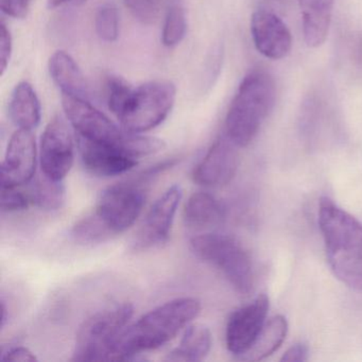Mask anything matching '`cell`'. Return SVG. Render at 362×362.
I'll return each instance as SVG.
<instances>
[{"instance_id": "cell-1", "label": "cell", "mask_w": 362, "mask_h": 362, "mask_svg": "<svg viewBox=\"0 0 362 362\" xmlns=\"http://www.w3.org/2000/svg\"><path fill=\"white\" fill-rule=\"evenodd\" d=\"M201 311L194 298H179L152 309L127 326L112 349L110 360H130L144 351L158 349L187 327Z\"/></svg>"}, {"instance_id": "cell-2", "label": "cell", "mask_w": 362, "mask_h": 362, "mask_svg": "<svg viewBox=\"0 0 362 362\" xmlns=\"http://www.w3.org/2000/svg\"><path fill=\"white\" fill-rule=\"evenodd\" d=\"M319 226L332 272L362 291V223L327 197L320 200Z\"/></svg>"}, {"instance_id": "cell-3", "label": "cell", "mask_w": 362, "mask_h": 362, "mask_svg": "<svg viewBox=\"0 0 362 362\" xmlns=\"http://www.w3.org/2000/svg\"><path fill=\"white\" fill-rule=\"evenodd\" d=\"M62 107L78 136L119 148L136 160L158 153L166 147L165 141L158 137L128 132L118 127L86 99L62 95Z\"/></svg>"}, {"instance_id": "cell-4", "label": "cell", "mask_w": 362, "mask_h": 362, "mask_svg": "<svg viewBox=\"0 0 362 362\" xmlns=\"http://www.w3.org/2000/svg\"><path fill=\"white\" fill-rule=\"evenodd\" d=\"M275 103L274 80L262 69L250 71L239 86L226 118V134L238 148L259 132Z\"/></svg>"}, {"instance_id": "cell-5", "label": "cell", "mask_w": 362, "mask_h": 362, "mask_svg": "<svg viewBox=\"0 0 362 362\" xmlns=\"http://www.w3.org/2000/svg\"><path fill=\"white\" fill-rule=\"evenodd\" d=\"M190 247L197 257L215 267L237 292L247 294L254 286V269L245 247L230 235L207 232L192 237Z\"/></svg>"}, {"instance_id": "cell-6", "label": "cell", "mask_w": 362, "mask_h": 362, "mask_svg": "<svg viewBox=\"0 0 362 362\" xmlns=\"http://www.w3.org/2000/svg\"><path fill=\"white\" fill-rule=\"evenodd\" d=\"M133 313L134 308L130 303H120L88 317L78 330L74 361L110 360L114 344Z\"/></svg>"}, {"instance_id": "cell-7", "label": "cell", "mask_w": 362, "mask_h": 362, "mask_svg": "<svg viewBox=\"0 0 362 362\" xmlns=\"http://www.w3.org/2000/svg\"><path fill=\"white\" fill-rule=\"evenodd\" d=\"M177 98L173 82L156 80L133 88L124 107L116 115L128 132H148L160 126L170 114Z\"/></svg>"}, {"instance_id": "cell-8", "label": "cell", "mask_w": 362, "mask_h": 362, "mask_svg": "<svg viewBox=\"0 0 362 362\" xmlns=\"http://www.w3.org/2000/svg\"><path fill=\"white\" fill-rule=\"evenodd\" d=\"M145 201V192L136 184H117L101 194L94 213L112 235L117 236L135 223Z\"/></svg>"}, {"instance_id": "cell-9", "label": "cell", "mask_w": 362, "mask_h": 362, "mask_svg": "<svg viewBox=\"0 0 362 362\" xmlns=\"http://www.w3.org/2000/svg\"><path fill=\"white\" fill-rule=\"evenodd\" d=\"M269 306V298L262 293L232 313L226 330L230 353L241 358L250 351L266 324Z\"/></svg>"}, {"instance_id": "cell-10", "label": "cell", "mask_w": 362, "mask_h": 362, "mask_svg": "<svg viewBox=\"0 0 362 362\" xmlns=\"http://www.w3.org/2000/svg\"><path fill=\"white\" fill-rule=\"evenodd\" d=\"M75 160V147L67 122L62 116H54L41 139L42 173L52 179L63 181Z\"/></svg>"}, {"instance_id": "cell-11", "label": "cell", "mask_w": 362, "mask_h": 362, "mask_svg": "<svg viewBox=\"0 0 362 362\" xmlns=\"http://www.w3.org/2000/svg\"><path fill=\"white\" fill-rule=\"evenodd\" d=\"M182 196L181 186L173 185L154 202L135 236V250L151 249L168 240Z\"/></svg>"}, {"instance_id": "cell-12", "label": "cell", "mask_w": 362, "mask_h": 362, "mask_svg": "<svg viewBox=\"0 0 362 362\" xmlns=\"http://www.w3.org/2000/svg\"><path fill=\"white\" fill-rule=\"evenodd\" d=\"M237 146L226 135L218 137L192 173L194 183L204 187L228 185L238 169Z\"/></svg>"}, {"instance_id": "cell-13", "label": "cell", "mask_w": 362, "mask_h": 362, "mask_svg": "<svg viewBox=\"0 0 362 362\" xmlns=\"http://www.w3.org/2000/svg\"><path fill=\"white\" fill-rule=\"evenodd\" d=\"M37 143L33 131L18 129L8 144L1 164V186H23L35 177Z\"/></svg>"}, {"instance_id": "cell-14", "label": "cell", "mask_w": 362, "mask_h": 362, "mask_svg": "<svg viewBox=\"0 0 362 362\" xmlns=\"http://www.w3.org/2000/svg\"><path fill=\"white\" fill-rule=\"evenodd\" d=\"M251 35L256 49L270 60H281L291 52L292 37L276 14L257 10L251 18Z\"/></svg>"}, {"instance_id": "cell-15", "label": "cell", "mask_w": 362, "mask_h": 362, "mask_svg": "<svg viewBox=\"0 0 362 362\" xmlns=\"http://www.w3.org/2000/svg\"><path fill=\"white\" fill-rule=\"evenodd\" d=\"M77 139L83 166L97 177H111L124 175L137 165L136 158L119 148L88 141L78 135Z\"/></svg>"}, {"instance_id": "cell-16", "label": "cell", "mask_w": 362, "mask_h": 362, "mask_svg": "<svg viewBox=\"0 0 362 362\" xmlns=\"http://www.w3.org/2000/svg\"><path fill=\"white\" fill-rule=\"evenodd\" d=\"M226 214V206L219 199L209 192H194L184 206V223L190 230L206 232L221 226Z\"/></svg>"}, {"instance_id": "cell-17", "label": "cell", "mask_w": 362, "mask_h": 362, "mask_svg": "<svg viewBox=\"0 0 362 362\" xmlns=\"http://www.w3.org/2000/svg\"><path fill=\"white\" fill-rule=\"evenodd\" d=\"M48 71L62 95L76 98L90 99L88 82L73 57L59 50L50 57Z\"/></svg>"}, {"instance_id": "cell-18", "label": "cell", "mask_w": 362, "mask_h": 362, "mask_svg": "<svg viewBox=\"0 0 362 362\" xmlns=\"http://www.w3.org/2000/svg\"><path fill=\"white\" fill-rule=\"evenodd\" d=\"M298 5L305 43L308 47H320L329 33L334 0H298Z\"/></svg>"}, {"instance_id": "cell-19", "label": "cell", "mask_w": 362, "mask_h": 362, "mask_svg": "<svg viewBox=\"0 0 362 362\" xmlns=\"http://www.w3.org/2000/svg\"><path fill=\"white\" fill-rule=\"evenodd\" d=\"M9 115L18 129L31 130L41 122L42 107L39 97L28 82H20L14 88L9 101Z\"/></svg>"}, {"instance_id": "cell-20", "label": "cell", "mask_w": 362, "mask_h": 362, "mask_svg": "<svg viewBox=\"0 0 362 362\" xmlns=\"http://www.w3.org/2000/svg\"><path fill=\"white\" fill-rule=\"evenodd\" d=\"M211 330L203 324H189L177 349L167 355V361H202L211 349Z\"/></svg>"}, {"instance_id": "cell-21", "label": "cell", "mask_w": 362, "mask_h": 362, "mask_svg": "<svg viewBox=\"0 0 362 362\" xmlns=\"http://www.w3.org/2000/svg\"><path fill=\"white\" fill-rule=\"evenodd\" d=\"M288 332V322L283 315H275L266 322L253 346L240 359L259 361L266 359L283 344Z\"/></svg>"}, {"instance_id": "cell-22", "label": "cell", "mask_w": 362, "mask_h": 362, "mask_svg": "<svg viewBox=\"0 0 362 362\" xmlns=\"http://www.w3.org/2000/svg\"><path fill=\"white\" fill-rule=\"evenodd\" d=\"M28 194L31 205L43 211H58L66 200V189L63 181H57L42 173L39 177L29 182Z\"/></svg>"}, {"instance_id": "cell-23", "label": "cell", "mask_w": 362, "mask_h": 362, "mask_svg": "<svg viewBox=\"0 0 362 362\" xmlns=\"http://www.w3.org/2000/svg\"><path fill=\"white\" fill-rule=\"evenodd\" d=\"M187 31V16L182 0H167L162 43L165 47L173 48L183 41Z\"/></svg>"}, {"instance_id": "cell-24", "label": "cell", "mask_w": 362, "mask_h": 362, "mask_svg": "<svg viewBox=\"0 0 362 362\" xmlns=\"http://www.w3.org/2000/svg\"><path fill=\"white\" fill-rule=\"evenodd\" d=\"M71 236L76 243L82 245H98L114 237L94 211L76 222L71 228Z\"/></svg>"}, {"instance_id": "cell-25", "label": "cell", "mask_w": 362, "mask_h": 362, "mask_svg": "<svg viewBox=\"0 0 362 362\" xmlns=\"http://www.w3.org/2000/svg\"><path fill=\"white\" fill-rule=\"evenodd\" d=\"M95 28L103 41L113 43L119 37V14L113 4H103L97 9Z\"/></svg>"}, {"instance_id": "cell-26", "label": "cell", "mask_w": 362, "mask_h": 362, "mask_svg": "<svg viewBox=\"0 0 362 362\" xmlns=\"http://www.w3.org/2000/svg\"><path fill=\"white\" fill-rule=\"evenodd\" d=\"M107 105L114 115L119 113L122 107L126 103L127 99L132 93L133 88L126 80L122 78L112 76L107 80Z\"/></svg>"}, {"instance_id": "cell-27", "label": "cell", "mask_w": 362, "mask_h": 362, "mask_svg": "<svg viewBox=\"0 0 362 362\" xmlns=\"http://www.w3.org/2000/svg\"><path fill=\"white\" fill-rule=\"evenodd\" d=\"M124 4L139 22L151 24L160 14L163 0H124Z\"/></svg>"}, {"instance_id": "cell-28", "label": "cell", "mask_w": 362, "mask_h": 362, "mask_svg": "<svg viewBox=\"0 0 362 362\" xmlns=\"http://www.w3.org/2000/svg\"><path fill=\"white\" fill-rule=\"evenodd\" d=\"M20 186H1V211L5 213L25 211L30 206L28 194Z\"/></svg>"}, {"instance_id": "cell-29", "label": "cell", "mask_w": 362, "mask_h": 362, "mask_svg": "<svg viewBox=\"0 0 362 362\" xmlns=\"http://www.w3.org/2000/svg\"><path fill=\"white\" fill-rule=\"evenodd\" d=\"M13 52V41L11 33L6 23L1 22L0 25V69L1 76L5 75Z\"/></svg>"}, {"instance_id": "cell-30", "label": "cell", "mask_w": 362, "mask_h": 362, "mask_svg": "<svg viewBox=\"0 0 362 362\" xmlns=\"http://www.w3.org/2000/svg\"><path fill=\"white\" fill-rule=\"evenodd\" d=\"M33 0H0V8L6 16L24 18L28 14Z\"/></svg>"}, {"instance_id": "cell-31", "label": "cell", "mask_w": 362, "mask_h": 362, "mask_svg": "<svg viewBox=\"0 0 362 362\" xmlns=\"http://www.w3.org/2000/svg\"><path fill=\"white\" fill-rule=\"evenodd\" d=\"M1 359L6 361H21V362H35L37 361V356L24 346L11 347L7 351L3 354Z\"/></svg>"}, {"instance_id": "cell-32", "label": "cell", "mask_w": 362, "mask_h": 362, "mask_svg": "<svg viewBox=\"0 0 362 362\" xmlns=\"http://www.w3.org/2000/svg\"><path fill=\"white\" fill-rule=\"evenodd\" d=\"M309 349L305 343H296L290 346L281 358V361L303 362L308 360Z\"/></svg>"}, {"instance_id": "cell-33", "label": "cell", "mask_w": 362, "mask_h": 362, "mask_svg": "<svg viewBox=\"0 0 362 362\" xmlns=\"http://www.w3.org/2000/svg\"><path fill=\"white\" fill-rule=\"evenodd\" d=\"M1 310H3V315H1V328H4L8 320H9V315H8L9 311H8L7 305H6V300L4 298H1Z\"/></svg>"}, {"instance_id": "cell-34", "label": "cell", "mask_w": 362, "mask_h": 362, "mask_svg": "<svg viewBox=\"0 0 362 362\" xmlns=\"http://www.w3.org/2000/svg\"><path fill=\"white\" fill-rule=\"evenodd\" d=\"M71 0H47V7L52 9H57V8L62 7L65 4L69 3Z\"/></svg>"}]
</instances>
